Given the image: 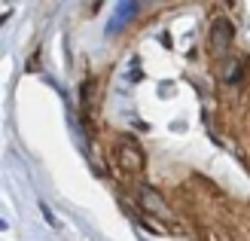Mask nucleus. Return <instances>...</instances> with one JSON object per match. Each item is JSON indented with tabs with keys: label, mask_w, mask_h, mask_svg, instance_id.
<instances>
[{
	"label": "nucleus",
	"mask_w": 250,
	"mask_h": 241,
	"mask_svg": "<svg viewBox=\"0 0 250 241\" xmlns=\"http://www.w3.org/2000/svg\"><path fill=\"white\" fill-rule=\"evenodd\" d=\"M113 156H116V162H119L122 171H128V174L144 171V150L137 147L131 137H119L116 147H113Z\"/></svg>",
	"instance_id": "1"
},
{
	"label": "nucleus",
	"mask_w": 250,
	"mask_h": 241,
	"mask_svg": "<svg viewBox=\"0 0 250 241\" xmlns=\"http://www.w3.org/2000/svg\"><path fill=\"white\" fill-rule=\"evenodd\" d=\"M137 198H141V205H144L149 214H156V217H162V220H171V211H168V205L162 201V196L156 193V189L141 186V189H137Z\"/></svg>",
	"instance_id": "2"
},
{
	"label": "nucleus",
	"mask_w": 250,
	"mask_h": 241,
	"mask_svg": "<svg viewBox=\"0 0 250 241\" xmlns=\"http://www.w3.org/2000/svg\"><path fill=\"white\" fill-rule=\"evenodd\" d=\"M229 43H232V24H229L226 19H217L214 28H210V37H208L210 52H223Z\"/></svg>",
	"instance_id": "3"
},
{
	"label": "nucleus",
	"mask_w": 250,
	"mask_h": 241,
	"mask_svg": "<svg viewBox=\"0 0 250 241\" xmlns=\"http://www.w3.org/2000/svg\"><path fill=\"white\" fill-rule=\"evenodd\" d=\"M134 12H137V6H134V3H119V6H116V12H113V19H110V24H107V31H110V34L122 31L125 19H131Z\"/></svg>",
	"instance_id": "4"
}]
</instances>
